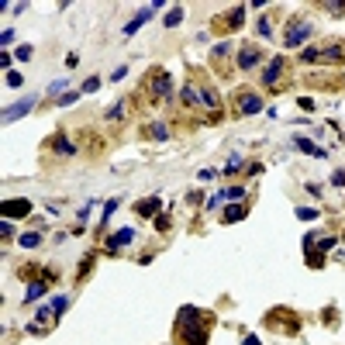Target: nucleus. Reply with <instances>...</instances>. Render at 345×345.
Returning a JSON list of instances; mask_svg holds the SVG:
<instances>
[{
  "label": "nucleus",
  "instance_id": "f704fd0d",
  "mask_svg": "<svg viewBox=\"0 0 345 345\" xmlns=\"http://www.w3.org/2000/svg\"><path fill=\"white\" fill-rule=\"evenodd\" d=\"M114 211H117V200H107V207H104V218H100V228L107 225V218H111Z\"/></svg>",
  "mask_w": 345,
  "mask_h": 345
},
{
  "label": "nucleus",
  "instance_id": "58836bf2",
  "mask_svg": "<svg viewBox=\"0 0 345 345\" xmlns=\"http://www.w3.org/2000/svg\"><path fill=\"white\" fill-rule=\"evenodd\" d=\"M155 228L166 231V228H169V218H166V214H159V218H155Z\"/></svg>",
  "mask_w": 345,
  "mask_h": 345
},
{
  "label": "nucleus",
  "instance_id": "f3484780",
  "mask_svg": "<svg viewBox=\"0 0 345 345\" xmlns=\"http://www.w3.org/2000/svg\"><path fill=\"white\" fill-rule=\"evenodd\" d=\"M18 245H21V249H38V245H41V231H21Z\"/></svg>",
  "mask_w": 345,
  "mask_h": 345
},
{
  "label": "nucleus",
  "instance_id": "7c9ffc66",
  "mask_svg": "<svg viewBox=\"0 0 345 345\" xmlns=\"http://www.w3.org/2000/svg\"><path fill=\"white\" fill-rule=\"evenodd\" d=\"M297 218L300 221H314L318 218V207H297Z\"/></svg>",
  "mask_w": 345,
  "mask_h": 345
},
{
  "label": "nucleus",
  "instance_id": "a878e982",
  "mask_svg": "<svg viewBox=\"0 0 345 345\" xmlns=\"http://www.w3.org/2000/svg\"><path fill=\"white\" fill-rule=\"evenodd\" d=\"M259 38H273V21H269L266 14L259 18Z\"/></svg>",
  "mask_w": 345,
  "mask_h": 345
},
{
  "label": "nucleus",
  "instance_id": "aec40b11",
  "mask_svg": "<svg viewBox=\"0 0 345 345\" xmlns=\"http://www.w3.org/2000/svg\"><path fill=\"white\" fill-rule=\"evenodd\" d=\"M218 197H221V200H238V204H242V200H245V187H225V190H218Z\"/></svg>",
  "mask_w": 345,
  "mask_h": 345
},
{
  "label": "nucleus",
  "instance_id": "ddd939ff",
  "mask_svg": "<svg viewBox=\"0 0 345 345\" xmlns=\"http://www.w3.org/2000/svg\"><path fill=\"white\" fill-rule=\"evenodd\" d=\"M152 11H159V7H155V4H152V7H142V11H138V14H135V18L128 21V24H124V35H128V38H132L135 31H138V28H142V24H145V21L152 18Z\"/></svg>",
  "mask_w": 345,
  "mask_h": 345
},
{
  "label": "nucleus",
  "instance_id": "bb28decb",
  "mask_svg": "<svg viewBox=\"0 0 345 345\" xmlns=\"http://www.w3.org/2000/svg\"><path fill=\"white\" fill-rule=\"evenodd\" d=\"M79 97H83V94H79V90H69V94H66V97H59L56 104H59V107H73V104H76Z\"/></svg>",
  "mask_w": 345,
  "mask_h": 345
},
{
  "label": "nucleus",
  "instance_id": "e433bc0d",
  "mask_svg": "<svg viewBox=\"0 0 345 345\" xmlns=\"http://www.w3.org/2000/svg\"><path fill=\"white\" fill-rule=\"evenodd\" d=\"M124 76H128V66H117L114 73H111V79H114V83H121Z\"/></svg>",
  "mask_w": 345,
  "mask_h": 345
},
{
  "label": "nucleus",
  "instance_id": "7ed1b4c3",
  "mask_svg": "<svg viewBox=\"0 0 345 345\" xmlns=\"http://www.w3.org/2000/svg\"><path fill=\"white\" fill-rule=\"evenodd\" d=\"M145 94H152V100H169L172 97V76L162 66H152L145 76Z\"/></svg>",
  "mask_w": 345,
  "mask_h": 345
},
{
  "label": "nucleus",
  "instance_id": "79ce46f5",
  "mask_svg": "<svg viewBox=\"0 0 345 345\" xmlns=\"http://www.w3.org/2000/svg\"><path fill=\"white\" fill-rule=\"evenodd\" d=\"M214 176H218L214 169H200V172H197V180H204V183H207V180H214Z\"/></svg>",
  "mask_w": 345,
  "mask_h": 345
},
{
  "label": "nucleus",
  "instance_id": "6e6552de",
  "mask_svg": "<svg viewBox=\"0 0 345 345\" xmlns=\"http://www.w3.org/2000/svg\"><path fill=\"white\" fill-rule=\"evenodd\" d=\"M283 69H287V59H283V56H273V59H269V66L263 69V87H276L280 76H283Z\"/></svg>",
  "mask_w": 345,
  "mask_h": 345
},
{
  "label": "nucleus",
  "instance_id": "c03bdc74",
  "mask_svg": "<svg viewBox=\"0 0 345 345\" xmlns=\"http://www.w3.org/2000/svg\"><path fill=\"white\" fill-rule=\"evenodd\" d=\"M245 345H259V338H255V335H249V338H245Z\"/></svg>",
  "mask_w": 345,
  "mask_h": 345
},
{
  "label": "nucleus",
  "instance_id": "0eeeda50",
  "mask_svg": "<svg viewBox=\"0 0 345 345\" xmlns=\"http://www.w3.org/2000/svg\"><path fill=\"white\" fill-rule=\"evenodd\" d=\"M259 62H263V49H259V45H242V52H238V69L249 73Z\"/></svg>",
  "mask_w": 345,
  "mask_h": 345
},
{
  "label": "nucleus",
  "instance_id": "c756f323",
  "mask_svg": "<svg viewBox=\"0 0 345 345\" xmlns=\"http://www.w3.org/2000/svg\"><path fill=\"white\" fill-rule=\"evenodd\" d=\"M235 169H242V155H238V152H235V155L228 159V166H225V176H231Z\"/></svg>",
  "mask_w": 345,
  "mask_h": 345
},
{
  "label": "nucleus",
  "instance_id": "393cba45",
  "mask_svg": "<svg viewBox=\"0 0 345 345\" xmlns=\"http://www.w3.org/2000/svg\"><path fill=\"white\" fill-rule=\"evenodd\" d=\"M149 135H152V138H159V142H166V138H169V132H166V124H162V121H152Z\"/></svg>",
  "mask_w": 345,
  "mask_h": 345
},
{
  "label": "nucleus",
  "instance_id": "473e14b6",
  "mask_svg": "<svg viewBox=\"0 0 345 345\" xmlns=\"http://www.w3.org/2000/svg\"><path fill=\"white\" fill-rule=\"evenodd\" d=\"M0 231H4V238H7V242L18 235V231H14V225H11V218H4V221H0Z\"/></svg>",
  "mask_w": 345,
  "mask_h": 345
},
{
  "label": "nucleus",
  "instance_id": "a211bd4d",
  "mask_svg": "<svg viewBox=\"0 0 345 345\" xmlns=\"http://www.w3.org/2000/svg\"><path fill=\"white\" fill-rule=\"evenodd\" d=\"M318 11H325L331 18H345V0H325V4H318Z\"/></svg>",
  "mask_w": 345,
  "mask_h": 345
},
{
  "label": "nucleus",
  "instance_id": "6ab92c4d",
  "mask_svg": "<svg viewBox=\"0 0 345 345\" xmlns=\"http://www.w3.org/2000/svg\"><path fill=\"white\" fill-rule=\"evenodd\" d=\"M45 280H31V283H28V290H24V300H28V304H31V300H38V297H45Z\"/></svg>",
  "mask_w": 345,
  "mask_h": 345
},
{
  "label": "nucleus",
  "instance_id": "c9c22d12",
  "mask_svg": "<svg viewBox=\"0 0 345 345\" xmlns=\"http://www.w3.org/2000/svg\"><path fill=\"white\" fill-rule=\"evenodd\" d=\"M66 90H69V83H66V79H56V83L49 87V94H66Z\"/></svg>",
  "mask_w": 345,
  "mask_h": 345
},
{
  "label": "nucleus",
  "instance_id": "9b49d317",
  "mask_svg": "<svg viewBox=\"0 0 345 345\" xmlns=\"http://www.w3.org/2000/svg\"><path fill=\"white\" fill-rule=\"evenodd\" d=\"M218 24H221L225 31H235V28H242V24H245V7L238 4V7H231V11H225V18L218 21Z\"/></svg>",
  "mask_w": 345,
  "mask_h": 345
},
{
  "label": "nucleus",
  "instance_id": "4c0bfd02",
  "mask_svg": "<svg viewBox=\"0 0 345 345\" xmlns=\"http://www.w3.org/2000/svg\"><path fill=\"white\" fill-rule=\"evenodd\" d=\"M331 183H335V187H345V169H335V176H331Z\"/></svg>",
  "mask_w": 345,
  "mask_h": 345
},
{
  "label": "nucleus",
  "instance_id": "4468645a",
  "mask_svg": "<svg viewBox=\"0 0 345 345\" xmlns=\"http://www.w3.org/2000/svg\"><path fill=\"white\" fill-rule=\"evenodd\" d=\"M293 145H297L304 155H314V159H325V155H328L321 145H314V142H311V138H304V135H293Z\"/></svg>",
  "mask_w": 345,
  "mask_h": 345
},
{
  "label": "nucleus",
  "instance_id": "c85d7f7f",
  "mask_svg": "<svg viewBox=\"0 0 345 345\" xmlns=\"http://www.w3.org/2000/svg\"><path fill=\"white\" fill-rule=\"evenodd\" d=\"M231 52V41H221V45H214V52H211V59H225Z\"/></svg>",
  "mask_w": 345,
  "mask_h": 345
},
{
  "label": "nucleus",
  "instance_id": "423d86ee",
  "mask_svg": "<svg viewBox=\"0 0 345 345\" xmlns=\"http://www.w3.org/2000/svg\"><path fill=\"white\" fill-rule=\"evenodd\" d=\"M135 242V228H117L107 242H104V249H107V255H117L121 249H128Z\"/></svg>",
  "mask_w": 345,
  "mask_h": 345
},
{
  "label": "nucleus",
  "instance_id": "39448f33",
  "mask_svg": "<svg viewBox=\"0 0 345 345\" xmlns=\"http://www.w3.org/2000/svg\"><path fill=\"white\" fill-rule=\"evenodd\" d=\"M235 111L238 114H259L263 111V97L252 94V90H238L235 94Z\"/></svg>",
  "mask_w": 345,
  "mask_h": 345
},
{
  "label": "nucleus",
  "instance_id": "f8f14e48",
  "mask_svg": "<svg viewBox=\"0 0 345 345\" xmlns=\"http://www.w3.org/2000/svg\"><path fill=\"white\" fill-rule=\"evenodd\" d=\"M28 214H31V200H24V197L4 200V218H28Z\"/></svg>",
  "mask_w": 345,
  "mask_h": 345
},
{
  "label": "nucleus",
  "instance_id": "20e7f679",
  "mask_svg": "<svg viewBox=\"0 0 345 345\" xmlns=\"http://www.w3.org/2000/svg\"><path fill=\"white\" fill-rule=\"evenodd\" d=\"M311 35H314V21L311 18H290L287 31H283V45H287V49H297V45H304Z\"/></svg>",
  "mask_w": 345,
  "mask_h": 345
},
{
  "label": "nucleus",
  "instance_id": "cd10ccee",
  "mask_svg": "<svg viewBox=\"0 0 345 345\" xmlns=\"http://www.w3.org/2000/svg\"><path fill=\"white\" fill-rule=\"evenodd\" d=\"M94 90H100V76H90L83 87H79V94H94Z\"/></svg>",
  "mask_w": 345,
  "mask_h": 345
},
{
  "label": "nucleus",
  "instance_id": "5701e85b",
  "mask_svg": "<svg viewBox=\"0 0 345 345\" xmlns=\"http://www.w3.org/2000/svg\"><path fill=\"white\" fill-rule=\"evenodd\" d=\"M124 114H128V104H124V100H117L114 107H111V111L104 114V121H121Z\"/></svg>",
  "mask_w": 345,
  "mask_h": 345
},
{
  "label": "nucleus",
  "instance_id": "1a4fd4ad",
  "mask_svg": "<svg viewBox=\"0 0 345 345\" xmlns=\"http://www.w3.org/2000/svg\"><path fill=\"white\" fill-rule=\"evenodd\" d=\"M49 152H56V155H76V142H73L66 132H56L52 138H49Z\"/></svg>",
  "mask_w": 345,
  "mask_h": 345
},
{
  "label": "nucleus",
  "instance_id": "f03ea898",
  "mask_svg": "<svg viewBox=\"0 0 345 345\" xmlns=\"http://www.w3.org/2000/svg\"><path fill=\"white\" fill-rule=\"evenodd\" d=\"M300 62H331V66H342V62H345V41L335 38L331 45H325V49L311 45V49L300 52Z\"/></svg>",
  "mask_w": 345,
  "mask_h": 345
},
{
  "label": "nucleus",
  "instance_id": "2f4dec72",
  "mask_svg": "<svg viewBox=\"0 0 345 345\" xmlns=\"http://www.w3.org/2000/svg\"><path fill=\"white\" fill-rule=\"evenodd\" d=\"M66 307H69V297H52V311H56V318L66 311Z\"/></svg>",
  "mask_w": 345,
  "mask_h": 345
},
{
  "label": "nucleus",
  "instance_id": "412c9836",
  "mask_svg": "<svg viewBox=\"0 0 345 345\" xmlns=\"http://www.w3.org/2000/svg\"><path fill=\"white\" fill-rule=\"evenodd\" d=\"M245 214H249V211H245V204H238V207H235V204H231L228 211L221 214V221H228V225H231V221H242V218H245Z\"/></svg>",
  "mask_w": 345,
  "mask_h": 345
},
{
  "label": "nucleus",
  "instance_id": "b1692460",
  "mask_svg": "<svg viewBox=\"0 0 345 345\" xmlns=\"http://www.w3.org/2000/svg\"><path fill=\"white\" fill-rule=\"evenodd\" d=\"M183 14H187V11H183V7H172L169 14H166V18H162V24H166V28H176V24H180V21H183Z\"/></svg>",
  "mask_w": 345,
  "mask_h": 345
},
{
  "label": "nucleus",
  "instance_id": "dca6fc26",
  "mask_svg": "<svg viewBox=\"0 0 345 345\" xmlns=\"http://www.w3.org/2000/svg\"><path fill=\"white\" fill-rule=\"evenodd\" d=\"M159 207H162V204H159V197H145V200H138V204H135V211L142 214V218H152V214H159Z\"/></svg>",
  "mask_w": 345,
  "mask_h": 345
},
{
  "label": "nucleus",
  "instance_id": "9d476101",
  "mask_svg": "<svg viewBox=\"0 0 345 345\" xmlns=\"http://www.w3.org/2000/svg\"><path fill=\"white\" fill-rule=\"evenodd\" d=\"M35 107V97H24V100H18V104H11V107H4V124H11V121H18V117H24L28 111Z\"/></svg>",
  "mask_w": 345,
  "mask_h": 345
},
{
  "label": "nucleus",
  "instance_id": "72a5a7b5",
  "mask_svg": "<svg viewBox=\"0 0 345 345\" xmlns=\"http://www.w3.org/2000/svg\"><path fill=\"white\" fill-rule=\"evenodd\" d=\"M90 266H94V252H90V255H83V263H79V280L90 273Z\"/></svg>",
  "mask_w": 345,
  "mask_h": 345
},
{
  "label": "nucleus",
  "instance_id": "4be33fe9",
  "mask_svg": "<svg viewBox=\"0 0 345 345\" xmlns=\"http://www.w3.org/2000/svg\"><path fill=\"white\" fill-rule=\"evenodd\" d=\"M52 314H56V311H52V304L38 311V318H52ZM28 331H35V335H38V331H45V321H31V325H28Z\"/></svg>",
  "mask_w": 345,
  "mask_h": 345
},
{
  "label": "nucleus",
  "instance_id": "f257e3e1",
  "mask_svg": "<svg viewBox=\"0 0 345 345\" xmlns=\"http://www.w3.org/2000/svg\"><path fill=\"white\" fill-rule=\"evenodd\" d=\"M176 342L180 345H207L214 328V314L211 311H200L193 304H183L176 311Z\"/></svg>",
  "mask_w": 345,
  "mask_h": 345
},
{
  "label": "nucleus",
  "instance_id": "ea45409f",
  "mask_svg": "<svg viewBox=\"0 0 345 345\" xmlns=\"http://www.w3.org/2000/svg\"><path fill=\"white\" fill-rule=\"evenodd\" d=\"M11 41H14V31H11V28H4V35H0V45H11Z\"/></svg>",
  "mask_w": 345,
  "mask_h": 345
},
{
  "label": "nucleus",
  "instance_id": "2eb2a0df",
  "mask_svg": "<svg viewBox=\"0 0 345 345\" xmlns=\"http://www.w3.org/2000/svg\"><path fill=\"white\" fill-rule=\"evenodd\" d=\"M200 107H204V111H211V114L221 107V97H218L214 87H200Z\"/></svg>",
  "mask_w": 345,
  "mask_h": 345
},
{
  "label": "nucleus",
  "instance_id": "a19ab883",
  "mask_svg": "<svg viewBox=\"0 0 345 345\" xmlns=\"http://www.w3.org/2000/svg\"><path fill=\"white\" fill-rule=\"evenodd\" d=\"M18 59H21V62H24V59H31V45H21V49H18Z\"/></svg>",
  "mask_w": 345,
  "mask_h": 345
},
{
  "label": "nucleus",
  "instance_id": "37998d69",
  "mask_svg": "<svg viewBox=\"0 0 345 345\" xmlns=\"http://www.w3.org/2000/svg\"><path fill=\"white\" fill-rule=\"evenodd\" d=\"M7 87H21V73H7Z\"/></svg>",
  "mask_w": 345,
  "mask_h": 345
}]
</instances>
